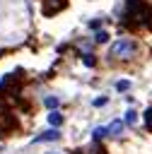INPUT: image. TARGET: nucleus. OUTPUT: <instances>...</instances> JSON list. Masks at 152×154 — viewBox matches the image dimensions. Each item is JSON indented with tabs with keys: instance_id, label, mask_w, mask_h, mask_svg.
Here are the masks:
<instances>
[{
	"instance_id": "423d86ee",
	"label": "nucleus",
	"mask_w": 152,
	"mask_h": 154,
	"mask_svg": "<svg viewBox=\"0 0 152 154\" xmlns=\"http://www.w3.org/2000/svg\"><path fill=\"white\" fill-rule=\"evenodd\" d=\"M123 128H125V120H113V123L109 125V135H121Z\"/></svg>"
},
{
	"instance_id": "39448f33",
	"label": "nucleus",
	"mask_w": 152,
	"mask_h": 154,
	"mask_svg": "<svg viewBox=\"0 0 152 154\" xmlns=\"http://www.w3.org/2000/svg\"><path fill=\"white\" fill-rule=\"evenodd\" d=\"M77 154H104V147L99 144V140H94L89 147H84V149H77Z\"/></svg>"
},
{
	"instance_id": "dca6fc26",
	"label": "nucleus",
	"mask_w": 152,
	"mask_h": 154,
	"mask_svg": "<svg viewBox=\"0 0 152 154\" xmlns=\"http://www.w3.org/2000/svg\"><path fill=\"white\" fill-rule=\"evenodd\" d=\"M89 26H92V29H99V26H101V19H92Z\"/></svg>"
},
{
	"instance_id": "0eeeda50",
	"label": "nucleus",
	"mask_w": 152,
	"mask_h": 154,
	"mask_svg": "<svg viewBox=\"0 0 152 154\" xmlns=\"http://www.w3.org/2000/svg\"><path fill=\"white\" fill-rule=\"evenodd\" d=\"M48 123H51L53 128L63 125V113H58V111H51V113H48Z\"/></svg>"
},
{
	"instance_id": "20e7f679",
	"label": "nucleus",
	"mask_w": 152,
	"mask_h": 154,
	"mask_svg": "<svg viewBox=\"0 0 152 154\" xmlns=\"http://www.w3.org/2000/svg\"><path fill=\"white\" fill-rule=\"evenodd\" d=\"M55 140H60V132L55 128H51V130H46V132H41V135L34 137V142H55Z\"/></svg>"
},
{
	"instance_id": "9d476101",
	"label": "nucleus",
	"mask_w": 152,
	"mask_h": 154,
	"mask_svg": "<svg viewBox=\"0 0 152 154\" xmlns=\"http://www.w3.org/2000/svg\"><path fill=\"white\" fill-rule=\"evenodd\" d=\"M82 63H84L87 67H94V65H97V60L92 58V53H84V55H82Z\"/></svg>"
},
{
	"instance_id": "f8f14e48",
	"label": "nucleus",
	"mask_w": 152,
	"mask_h": 154,
	"mask_svg": "<svg viewBox=\"0 0 152 154\" xmlns=\"http://www.w3.org/2000/svg\"><path fill=\"white\" fill-rule=\"evenodd\" d=\"M145 128L152 132V108H147V111H145Z\"/></svg>"
},
{
	"instance_id": "f03ea898",
	"label": "nucleus",
	"mask_w": 152,
	"mask_h": 154,
	"mask_svg": "<svg viewBox=\"0 0 152 154\" xmlns=\"http://www.w3.org/2000/svg\"><path fill=\"white\" fill-rule=\"evenodd\" d=\"M135 51H138V46H135V41H130V38H118V41L111 46V55H113V58H123V60L133 58Z\"/></svg>"
},
{
	"instance_id": "7ed1b4c3",
	"label": "nucleus",
	"mask_w": 152,
	"mask_h": 154,
	"mask_svg": "<svg viewBox=\"0 0 152 154\" xmlns=\"http://www.w3.org/2000/svg\"><path fill=\"white\" fill-rule=\"evenodd\" d=\"M65 5H68V0H43V2H41V12H43V17H53V14H58Z\"/></svg>"
},
{
	"instance_id": "ddd939ff",
	"label": "nucleus",
	"mask_w": 152,
	"mask_h": 154,
	"mask_svg": "<svg viewBox=\"0 0 152 154\" xmlns=\"http://www.w3.org/2000/svg\"><path fill=\"white\" fill-rule=\"evenodd\" d=\"M135 120H138V113H135V111H128V113H125V125H133Z\"/></svg>"
},
{
	"instance_id": "2eb2a0df",
	"label": "nucleus",
	"mask_w": 152,
	"mask_h": 154,
	"mask_svg": "<svg viewBox=\"0 0 152 154\" xmlns=\"http://www.w3.org/2000/svg\"><path fill=\"white\" fill-rule=\"evenodd\" d=\"M109 103V99L106 96H99V99H94V106H106Z\"/></svg>"
},
{
	"instance_id": "9b49d317",
	"label": "nucleus",
	"mask_w": 152,
	"mask_h": 154,
	"mask_svg": "<svg viewBox=\"0 0 152 154\" xmlns=\"http://www.w3.org/2000/svg\"><path fill=\"white\" fill-rule=\"evenodd\" d=\"M116 89H118V91H128V89H130V82H128V79H118V82H116Z\"/></svg>"
},
{
	"instance_id": "4468645a",
	"label": "nucleus",
	"mask_w": 152,
	"mask_h": 154,
	"mask_svg": "<svg viewBox=\"0 0 152 154\" xmlns=\"http://www.w3.org/2000/svg\"><path fill=\"white\" fill-rule=\"evenodd\" d=\"M43 103H46L48 108H55V106H58V99H55V96H48V99H46Z\"/></svg>"
},
{
	"instance_id": "1a4fd4ad",
	"label": "nucleus",
	"mask_w": 152,
	"mask_h": 154,
	"mask_svg": "<svg viewBox=\"0 0 152 154\" xmlns=\"http://www.w3.org/2000/svg\"><path fill=\"white\" fill-rule=\"evenodd\" d=\"M94 41H97V43H106V41H109V34H106L104 29H99V31L94 34Z\"/></svg>"
},
{
	"instance_id": "6e6552de",
	"label": "nucleus",
	"mask_w": 152,
	"mask_h": 154,
	"mask_svg": "<svg viewBox=\"0 0 152 154\" xmlns=\"http://www.w3.org/2000/svg\"><path fill=\"white\" fill-rule=\"evenodd\" d=\"M106 135H109V125H106V128H94V132H92L94 140H101V137H106Z\"/></svg>"
},
{
	"instance_id": "f257e3e1",
	"label": "nucleus",
	"mask_w": 152,
	"mask_h": 154,
	"mask_svg": "<svg viewBox=\"0 0 152 154\" xmlns=\"http://www.w3.org/2000/svg\"><path fill=\"white\" fill-rule=\"evenodd\" d=\"M125 26H152V10L145 5V0H128L125 2V14H123Z\"/></svg>"
}]
</instances>
